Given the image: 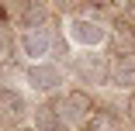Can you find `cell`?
Instances as JSON below:
<instances>
[{
    "mask_svg": "<svg viewBox=\"0 0 135 131\" xmlns=\"http://www.w3.org/2000/svg\"><path fill=\"white\" fill-rule=\"evenodd\" d=\"M14 52V41H11V35L7 31H0V62H7V55Z\"/></svg>",
    "mask_w": 135,
    "mask_h": 131,
    "instance_id": "8fae6325",
    "label": "cell"
},
{
    "mask_svg": "<svg viewBox=\"0 0 135 131\" xmlns=\"http://www.w3.org/2000/svg\"><path fill=\"white\" fill-rule=\"evenodd\" d=\"M83 131H125L121 128V117L111 114V111H94V117L83 124Z\"/></svg>",
    "mask_w": 135,
    "mask_h": 131,
    "instance_id": "30bf717a",
    "label": "cell"
},
{
    "mask_svg": "<svg viewBox=\"0 0 135 131\" xmlns=\"http://www.w3.org/2000/svg\"><path fill=\"white\" fill-rule=\"evenodd\" d=\"M28 114H31V107H28V100H24V93L4 83L0 86V117L4 121H24Z\"/></svg>",
    "mask_w": 135,
    "mask_h": 131,
    "instance_id": "8992f818",
    "label": "cell"
},
{
    "mask_svg": "<svg viewBox=\"0 0 135 131\" xmlns=\"http://www.w3.org/2000/svg\"><path fill=\"white\" fill-rule=\"evenodd\" d=\"M111 86L135 90V59H111Z\"/></svg>",
    "mask_w": 135,
    "mask_h": 131,
    "instance_id": "ba28073f",
    "label": "cell"
},
{
    "mask_svg": "<svg viewBox=\"0 0 135 131\" xmlns=\"http://www.w3.org/2000/svg\"><path fill=\"white\" fill-rule=\"evenodd\" d=\"M17 52L28 59V66H35V62H49V55H52V28L21 31V35H17Z\"/></svg>",
    "mask_w": 135,
    "mask_h": 131,
    "instance_id": "277c9868",
    "label": "cell"
},
{
    "mask_svg": "<svg viewBox=\"0 0 135 131\" xmlns=\"http://www.w3.org/2000/svg\"><path fill=\"white\" fill-rule=\"evenodd\" d=\"M45 21H49V7H42V4H24L21 7V31L45 28Z\"/></svg>",
    "mask_w": 135,
    "mask_h": 131,
    "instance_id": "9c48e42d",
    "label": "cell"
},
{
    "mask_svg": "<svg viewBox=\"0 0 135 131\" xmlns=\"http://www.w3.org/2000/svg\"><path fill=\"white\" fill-rule=\"evenodd\" d=\"M31 128L35 131H69L66 121L59 117V111L52 107V103H38V107L31 111Z\"/></svg>",
    "mask_w": 135,
    "mask_h": 131,
    "instance_id": "52a82bcc",
    "label": "cell"
},
{
    "mask_svg": "<svg viewBox=\"0 0 135 131\" xmlns=\"http://www.w3.org/2000/svg\"><path fill=\"white\" fill-rule=\"evenodd\" d=\"M14 131H35V128H31V124H17Z\"/></svg>",
    "mask_w": 135,
    "mask_h": 131,
    "instance_id": "7c38bea8",
    "label": "cell"
},
{
    "mask_svg": "<svg viewBox=\"0 0 135 131\" xmlns=\"http://www.w3.org/2000/svg\"><path fill=\"white\" fill-rule=\"evenodd\" d=\"M66 38L73 45H80L83 52H97L100 45H107L111 38V28L97 17H69L66 21Z\"/></svg>",
    "mask_w": 135,
    "mask_h": 131,
    "instance_id": "6da1fadb",
    "label": "cell"
},
{
    "mask_svg": "<svg viewBox=\"0 0 135 131\" xmlns=\"http://www.w3.org/2000/svg\"><path fill=\"white\" fill-rule=\"evenodd\" d=\"M73 72L80 83H94V86H107L111 83V59L100 52H83L73 59Z\"/></svg>",
    "mask_w": 135,
    "mask_h": 131,
    "instance_id": "3957f363",
    "label": "cell"
},
{
    "mask_svg": "<svg viewBox=\"0 0 135 131\" xmlns=\"http://www.w3.org/2000/svg\"><path fill=\"white\" fill-rule=\"evenodd\" d=\"M24 80H28V86L35 93H59L62 90V66L59 62H35L24 69Z\"/></svg>",
    "mask_w": 135,
    "mask_h": 131,
    "instance_id": "5b68a950",
    "label": "cell"
},
{
    "mask_svg": "<svg viewBox=\"0 0 135 131\" xmlns=\"http://www.w3.org/2000/svg\"><path fill=\"white\" fill-rule=\"evenodd\" d=\"M4 21H7V11H4V7H0V28H4Z\"/></svg>",
    "mask_w": 135,
    "mask_h": 131,
    "instance_id": "4fadbf2b",
    "label": "cell"
},
{
    "mask_svg": "<svg viewBox=\"0 0 135 131\" xmlns=\"http://www.w3.org/2000/svg\"><path fill=\"white\" fill-rule=\"evenodd\" d=\"M52 107L59 111V117L66 121V128L69 124H87L94 117V97L87 90H66V93H59V100L52 103Z\"/></svg>",
    "mask_w": 135,
    "mask_h": 131,
    "instance_id": "7a4b0ae2",
    "label": "cell"
}]
</instances>
